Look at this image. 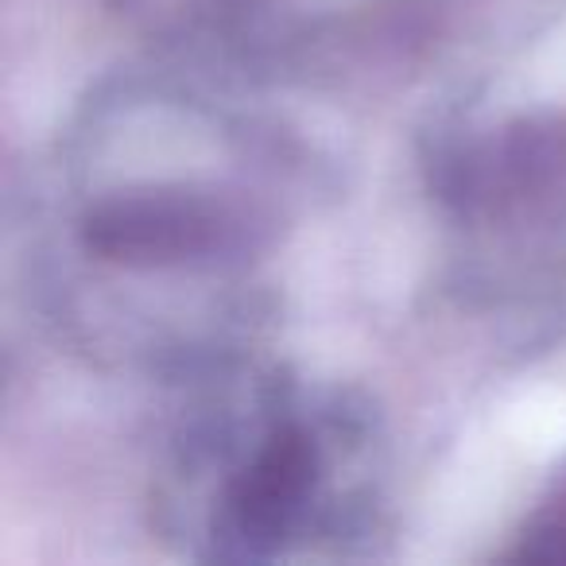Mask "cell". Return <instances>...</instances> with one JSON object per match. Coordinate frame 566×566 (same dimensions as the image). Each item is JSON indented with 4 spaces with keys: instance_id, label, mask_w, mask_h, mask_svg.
I'll list each match as a JSON object with an SVG mask.
<instances>
[{
    "instance_id": "obj_3",
    "label": "cell",
    "mask_w": 566,
    "mask_h": 566,
    "mask_svg": "<svg viewBox=\"0 0 566 566\" xmlns=\"http://www.w3.org/2000/svg\"><path fill=\"white\" fill-rule=\"evenodd\" d=\"M326 450L292 408H268L249 454L218 493L210 539L221 558H272L311 532L323 496Z\"/></svg>"
},
{
    "instance_id": "obj_1",
    "label": "cell",
    "mask_w": 566,
    "mask_h": 566,
    "mask_svg": "<svg viewBox=\"0 0 566 566\" xmlns=\"http://www.w3.org/2000/svg\"><path fill=\"white\" fill-rule=\"evenodd\" d=\"M264 241V221L233 195L190 182H144L102 195L78 221V244L133 272L237 264Z\"/></svg>"
},
{
    "instance_id": "obj_4",
    "label": "cell",
    "mask_w": 566,
    "mask_h": 566,
    "mask_svg": "<svg viewBox=\"0 0 566 566\" xmlns=\"http://www.w3.org/2000/svg\"><path fill=\"white\" fill-rule=\"evenodd\" d=\"M512 558H520V563H566V462L558 465L551 489L520 527V543Z\"/></svg>"
},
{
    "instance_id": "obj_2",
    "label": "cell",
    "mask_w": 566,
    "mask_h": 566,
    "mask_svg": "<svg viewBox=\"0 0 566 566\" xmlns=\"http://www.w3.org/2000/svg\"><path fill=\"white\" fill-rule=\"evenodd\" d=\"M431 187L473 226H543L566 218V113H532L485 140L447 144L431 159Z\"/></svg>"
}]
</instances>
